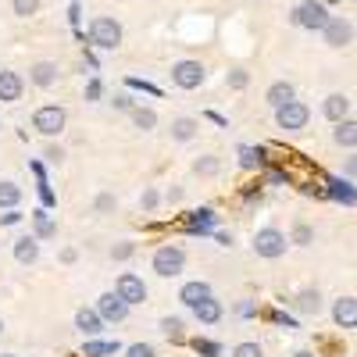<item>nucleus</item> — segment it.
<instances>
[{"label": "nucleus", "instance_id": "3c124183", "mask_svg": "<svg viewBox=\"0 0 357 357\" xmlns=\"http://www.w3.org/2000/svg\"><path fill=\"white\" fill-rule=\"evenodd\" d=\"M218 247H232V232H218Z\"/></svg>", "mask_w": 357, "mask_h": 357}, {"label": "nucleus", "instance_id": "7ed1b4c3", "mask_svg": "<svg viewBox=\"0 0 357 357\" xmlns=\"http://www.w3.org/2000/svg\"><path fill=\"white\" fill-rule=\"evenodd\" d=\"M89 43H93L97 50H118L122 47V25H118L114 18L100 15L89 22Z\"/></svg>", "mask_w": 357, "mask_h": 357}, {"label": "nucleus", "instance_id": "c756f323", "mask_svg": "<svg viewBox=\"0 0 357 357\" xmlns=\"http://www.w3.org/2000/svg\"><path fill=\"white\" fill-rule=\"evenodd\" d=\"M186 325H183V318H175V314H168V318H161V333L172 340V343H183L186 340Z\"/></svg>", "mask_w": 357, "mask_h": 357}, {"label": "nucleus", "instance_id": "bb28decb", "mask_svg": "<svg viewBox=\"0 0 357 357\" xmlns=\"http://www.w3.org/2000/svg\"><path fill=\"white\" fill-rule=\"evenodd\" d=\"M129 114H132V126H136L139 132L158 129V111H154V107H132Z\"/></svg>", "mask_w": 357, "mask_h": 357}, {"label": "nucleus", "instance_id": "9d476101", "mask_svg": "<svg viewBox=\"0 0 357 357\" xmlns=\"http://www.w3.org/2000/svg\"><path fill=\"white\" fill-rule=\"evenodd\" d=\"M97 314H100L104 321H114V325H118V321L129 318V304H126L118 293H104L100 301H97Z\"/></svg>", "mask_w": 357, "mask_h": 357}, {"label": "nucleus", "instance_id": "79ce46f5", "mask_svg": "<svg viewBox=\"0 0 357 357\" xmlns=\"http://www.w3.org/2000/svg\"><path fill=\"white\" fill-rule=\"evenodd\" d=\"M126 86H129V89H143V93H154V97L161 93L158 86H151V82H143V79H126Z\"/></svg>", "mask_w": 357, "mask_h": 357}, {"label": "nucleus", "instance_id": "a18cd8bd", "mask_svg": "<svg viewBox=\"0 0 357 357\" xmlns=\"http://www.w3.org/2000/svg\"><path fill=\"white\" fill-rule=\"evenodd\" d=\"M343 175H347V178H357V154H350V158L343 161Z\"/></svg>", "mask_w": 357, "mask_h": 357}, {"label": "nucleus", "instance_id": "ea45409f", "mask_svg": "<svg viewBox=\"0 0 357 357\" xmlns=\"http://www.w3.org/2000/svg\"><path fill=\"white\" fill-rule=\"evenodd\" d=\"M158 190H143V197H139V207H143V211H154V207H158Z\"/></svg>", "mask_w": 357, "mask_h": 357}, {"label": "nucleus", "instance_id": "864d4df0", "mask_svg": "<svg viewBox=\"0 0 357 357\" xmlns=\"http://www.w3.org/2000/svg\"><path fill=\"white\" fill-rule=\"evenodd\" d=\"M293 357H314V350H296Z\"/></svg>", "mask_w": 357, "mask_h": 357}, {"label": "nucleus", "instance_id": "a19ab883", "mask_svg": "<svg viewBox=\"0 0 357 357\" xmlns=\"http://www.w3.org/2000/svg\"><path fill=\"white\" fill-rule=\"evenodd\" d=\"M100 93H104V86H100V79L93 75V79L86 82V100H100Z\"/></svg>", "mask_w": 357, "mask_h": 357}, {"label": "nucleus", "instance_id": "c9c22d12", "mask_svg": "<svg viewBox=\"0 0 357 357\" xmlns=\"http://www.w3.org/2000/svg\"><path fill=\"white\" fill-rule=\"evenodd\" d=\"M132 254H136V243H129V240H126V243H114V247H111V261H129Z\"/></svg>", "mask_w": 357, "mask_h": 357}, {"label": "nucleus", "instance_id": "423d86ee", "mask_svg": "<svg viewBox=\"0 0 357 357\" xmlns=\"http://www.w3.org/2000/svg\"><path fill=\"white\" fill-rule=\"evenodd\" d=\"M65 122H68V114H65V107H57V104H43L33 114V129L40 136H61L65 132Z\"/></svg>", "mask_w": 357, "mask_h": 357}, {"label": "nucleus", "instance_id": "7c9ffc66", "mask_svg": "<svg viewBox=\"0 0 357 357\" xmlns=\"http://www.w3.org/2000/svg\"><path fill=\"white\" fill-rule=\"evenodd\" d=\"M193 172H197V175H204V178H211V175H218V172H222V161H218L215 154H204V158H197V161H193Z\"/></svg>", "mask_w": 357, "mask_h": 357}, {"label": "nucleus", "instance_id": "58836bf2", "mask_svg": "<svg viewBox=\"0 0 357 357\" xmlns=\"http://www.w3.org/2000/svg\"><path fill=\"white\" fill-rule=\"evenodd\" d=\"M93 207H97V215H111V211H114V197H111V193H100V197L93 200Z\"/></svg>", "mask_w": 357, "mask_h": 357}, {"label": "nucleus", "instance_id": "0eeeda50", "mask_svg": "<svg viewBox=\"0 0 357 357\" xmlns=\"http://www.w3.org/2000/svg\"><path fill=\"white\" fill-rule=\"evenodd\" d=\"M354 36H357V29H354V22H350V18H343V15H333V18H329V25L321 29V40L329 43L333 50L350 47V43H354Z\"/></svg>", "mask_w": 357, "mask_h": 357}, {"label": "nucleus", "instance_id": "a211bd4d", "mask_svg": "<svg viewBox=\"0 0 357 357\" xmlns=\"http://www.w3.org/2000/svg\"><path fill=\"white\" fill-rule=\"evenodd\" d=\"M207 296H211V286L200 282V279H193V282H186L183 289H178V301H183L186 307H197L200 301H207Z\"/></svg>", "mask_w": 357, "mask_h": 357}, {"label": "nucleus", "instance_id": "f8f14e48", "mask_svg": "<svg viewBox=\"0 0 357 357\" xmlns=\"http://www.w3.org/2000/svg\"><path fill=\"white\" fill-rule=\"evenodd\" d=\"M104 325L107 321L97 314V307H79L75 311V333H82V336H100Z\"/></svg>", "mask_w": 357, "mask_h": 357}, {"label": "nucleus", "instance_id": "1a4fd4ad", "mask_svg": "<svg viewBox=\"0 0 357 357\" xmlns=\"http://www.w3.org/2000/svg\"><path fill=\"white\" fill-rule=\"evenodd\" d=\"M114 293L132 307V304H143L146 301V282L136 272H122V275H118V282H114Z\"/></svg>", "mask_w": 357, "mask_h": 357}, {"label": "nucleus", "instance_id": "473e14b6", "mask_svg": "<svg viewBox=\"0 0 357 357\" xmlns=\"http://www.w3.org/2000/svg\"><path fill=\"white\" fill-rule=\"evenodd\" d=\"M193 350L200 354V357H222V343H215V340H193Z\"/></svg>", "mask_w": 357, "mask_h": 357}, {"label": "nucleus", "instance_id": "72a5a7b5", "mask_svg": "<svg viewBox=\"0 0 357 357\" xmlns=\"http://www.w3.org/2000/svg\"><path fill=\"white\" fill-rule=\"evenodd\" d=\"M11 11H15L18 18H33V15L40 11V0H11Z\"/></svg>", "mask_w": 357, "mask_h": 357}, {"label": "nucleus", "instance_id": "c85d7f7f", "mask_svg": "<svg viewBox=\"0 0 357 357\" xmlns=\"http://www.w3.org/2000/svg\"><path fill=\"white\" fill-rule=\"evenodd\" d=\"M296 311L318 314V311H321V293H318V289H304L301 296H296Z\"/></svg>", "mask_w": 357, "mask_h": 357}, {"label": "nucleus", "instance_id": "6e6552de", "mask_svg": "<svg viewBox=\"0 0 357 357\" xmlns=\"http://www.w3.org/2000/svg\"><path fill=\"white\" fill-rule=\"evenodd\" d=\"M172 82L178 89H200L207 82V68L200 61H175L172 65Z\"/></svg>", "mask_w": 357, "mask_h": 357}, {"label": "nucleus", "instance_id": "ddd939ff", "mask_svg": "<svg viewBox=\"0 0 357 357\" xmlns=\"http://www.w3.org/2000/svg\"><path fill=\"white\" fill-rule=\"evenodd\" d=\"M333 321L340 329H357V296H340L333 304Z\"/></svg>", "mask_w": 357, "mask_h": 357}, {"label": "nucleus", "instance_id": "39448f33", "mask_svg": "<svg viewBox=\"0 0 357 357\" xmlns=\"http://www.w3.org/2000/svg\"><path fill=\"white\" fill-rule=\"evenodd\" d=\"M307 122H311V107H307L304 100H296V97H293L289 104L275 107V126H279L282 132H304Z\"/></svg>", "mask_w": 357, "mask_h": 357}, {"label": "nucleus", "instance_id": "4c0bfd02", "mask_svg": "<svg viewBox=\"0 0 357 357\" xmlns=\"http://www.w3.org/2000/svg\"><path fill=\"white\" fill-rule=\"evenodd\" d=\"M225 82H229L232 89H247V82H250V75H247L243 68H232V72L225 75Z\"/></svg>", "mask_w": 357, "mask_h": 357}, {"label": "nucleus", "instance_id": "f704fd0d", "mask_svg": "<svg viewBox=\"0 0 357 357\" xmlns=\"http://www.w3.org/2000/svg\"><path fill=\"white\" fill-rule=\"evenodd\" d=\"M232 357H264V350H261V343L247 340V343H236L232 347Z\"/></svg>", "mask_w": 357, "mask_h": 357}, {"label": "nucleus", "instance_id": "4468645a", "mask_svg": "<svg viewBox=\"0 0 357 357\" xmlns=\"http://www.w3.org/2000/svg\"><path fill=\"white\" fill-rule=\"evenodd\" d=\"M57 75H61V68H57V61H36L33 68H29V82L40 86V89H50L57 82Z\"/></svg>", "mask_w": 357, "mask_h": 357}, {"label": "nucleus", "instance_id": "dca6fc26", "mask_svg": "<svg viewBox=\"0 0 357 357\" xmlns=\"http://www.w3.org/2000/svg\"><path fill=\"white\" fill-rule=\"evenodd\" d=\"M190 311H193V318H197L200 325H218L222 314H225V311H222V301H215V293L207 296V301H200L197 307H190Z\"/></svg>", "mask_w": 357, "mask_h": 357}, {"label": "nucleus", "instance_id": "2f4dec72", "mask_svg": "<svg viewBox=\"0 0 357 357\" xmlns=\"http://www.w3.org/2000/svg\"><path fill=\"white\" fill-rule=\"evenodd\" d=\"M289 243H296V247H311V243H314V229L304 225V222H296V225H293V236H289Z\"/></svg>", "mask_w": 357, "mask_h": 357}, {"label": "nucleus", "instance_id": "393cba45", "mask_svg": "<svg viewBox=\"0 0 357 357\" xmlns=\"http://www.w3.org/2000/svg\"><path fill=\"white\" fill-rule=\"evenodd\" d=\"M197 129H200V126H197V118H175L168 132H172L175 143H190V139L197 136Z\"/></svg>", "mask_w": 357, "mask_h": 357}, {"label": "nucleus", "instance_id": "4be33fe9", "mask_svg": "<svg viewBox=\"0 0 357 357\" xmlns=\"http://www.w3.org/2000/svg\"><path fill=\"white\" fill-rule=\"evenodd\" d=\"M118 350H122V343H107V340H93V336H89L86 343H82V357H111V354H118Z\"/></svg>", "mask_w": 357, "mask_h": 357}, {"label": "nucleus", "instance_id": "412c9836", "mask_svg": "<svg viewBox=\"0 0 357 357\" xmlns=\"http://www.w3.org/2000/svg\"><path fill=\"white\" fill-rule=\"evenodd\" d=\"M296 97V89H293V82H272V86H268V93H264V100L268 104H272V107H282V104H289Z\"/></svg>", "mask_w": 357, "mask_h": 357}, {"label": "nucleus", "instance_id": "37998d69", "mask_svg": "<svg viewBox=\"0 0 357 357\" xmlns=\"http://www.w3.org/2000/svg\"><path fill=\"white\" fill-rule=\"evenodd\" d=\"M236 314H240V318H254L257 314V304L254 301H240V304H236Z\"/></svg>", "mask_w": 357, "mask_h": 357}, {"label": "nucleus", "instance_id": "e433bc0d", "mask_svg": "<svg viewBox=\"0 0 357 357\" xmlns=\"http://www.w3.org/2000/svg\"><path fill=\"white\" fill-rule=\"evenodd\" d=\"M126 357H158V350L151 343H129L126 347Z\"/></svg>", "mask_w": 357, "mask_h": 357}, {"label": "nucleus", "instance_id": "c03bdc74", "mask_svg": "<svg viewBox=\"0 0 357 357\" xmlns=\"http://www.w3.org/2000/svg\"><path fill=\"white\" fill-rule=\"evenodd\" d=\"M111 104H114L118 111H132V97H129V93H118V97H114Z\"/></svg>", "mask_w": 357, "mask_h": 357}, {"label": "nucleus", "instance_id": "2eb2a0df", "mask_svg": "<svg viewBox=\"0 0 357 357\" xmlns=\"http://www.w3.org/2000/svg\"><path fill=\"white\" fill-rule=\"evenodd\" d=\"M321 114L329 118L333 126L343 122V118H350V97L347 93H329V97H325V104H321Z\"/></svg>", "mask_w": 357, "mask_h": 357}, {"label": "nucleus", "instance_id": "f03ea898", "mask_svg": "<svg viewBox=\"0 0 357 357\" xmlns=\"http://www.w3.org/2000/svg\"><path fill=\"white\" fill-rule=\"evenodd\" d=\"M254 254L257 257H268V261H275V257H282L286 254V247H289V240H286V232L282 229H275V225H264V229H257L254 232Z\"/></svg>", "mask_w": 357, "mask_h": 357}, {"label": "nucleus", "instance_id": "20e7f679", "mask_svg": "<svg viewBox=\"0 0 357 357\" xmlns=\"http://www.w3.org/2000/svg\"><path fill=\"white\" fill-rule=\"evenodd\" d=\"M329 8L321 4V0H304V4H296L293 8V25H301L307 29V33H321L325 25H329Z\"/></svg>", "mask_w": 357, "mask_h": 357}, {"label": "nucleus", "instance_id": "603ef678", "mask_svg": "<svg viewBox=\"0 0 357 357\" xmlns=\"http://www.w3.org/2000/svg\"><path fill=\"white\" fill-rule=\"evenodd\" d=\"M275 321H279V325H286V329H296V321H293V318H286V314H275Z\"/></svg>", "mask_w": 357, "mask_h": 357}, {"label": "nucleus", "instance_id": "8fccbe9b", "mask_svg": "<svg viewBox=\"0 0 357 357\" xmlns=\"http://www.w3.org/2000/svg\"><path fill=\"white\" fill-rule=\"evenodd\" d=\"M165 200H168V204H178V200H183V186H172V190L165 193Z\"/></svg>", "mask_w": 357, "mask_h": 357}, {"label": "nucleus", "instance_id": "5701e85b", "mask_svg": "<svg viewBox=\"0 0 357 357\" xmlns=\"http://www.w3.org/2000/svg\"><path fill=\"white\" fill-rule=\"evenodd\" d=\"M333 143H336V146H357V122H354V118H343V122H336Z\"/></svg>", "mask_w": 357, "mask_h": 357}, {"label": "nucleus", "instance_id": "f257e3e1", "mask_svg": "<svg viewBox=\"0 0 357 357\" xmlns=\"http://www.w3.org/2000/svg\"><path fill=\"white\" fill-rule=\"evenodd\" d=\"M151 268H154L161 279H178V275L186 272V250H183V247H175V243H165V247L154 250Z\"/></svg>", "mask_w": 357, "mask_h": 357}, {"label": "nucleus", "instance_id": "b1692460", "mask_svg": "<svg viewBox=\"0 0 357 357\" xmlns=\"http://www.w3.org/2000/svg\"><path fill=\"white\" fill-rule=\"evenodd\" d=\"M18 204H22V186L11 178H0V211H11Z\"/></svg>", "mask_w": 357, "mask_h": 357}, {"label": "nucleus", "instance_id": "6ab92c4d", "mask_svg": "<svg viewBox=\"0 0 357 357\" xmlns=\"http://www.w3.org/2000/svg\"><path fill=\"white\" fill-rule=\"evenodd\" d=\"M215 222H218V215L211 211V207H197V211L190 215V232L193 236H207L215 229Z\"/></svg>", "mask_w": 357, "mask_h": 357}, {"label": "nucleus", "instance_id": "f3484780", "mask_svg": "<svg viewBox=\"0 0 357 357\" xmlns=\"http://www.w3.org/2000/svg\"><path fill=\"white\" fill-rule=\"evenodd\" d=\"M11 250H15L18 264H36L40 261V240H36V236H18Z\"/></svg>", "mask_w": 357, "mask_h": 357}, {"label": "nucleus", "instance_id": "9b49d317", "mask_svg": "<svg viewBox=\"0 0 357 357\" xmlns=\"http://www.w3.org/2000/svg\"><path fill=\"white\" fill-rule=\"evenodd\" d=\"M22 89H25V79L18 72L0 68V104H18L22 100Z\"/></svg>", "mask_w": 357, "mask_h": 357}, {"label": "nucleus", "instance_id": "49530a36", "mask_svg": "<svg viewBox=\"0 0 357 357\" xmlns=\"http://www.w3.org/2000/svg\"><path fill=\"white\" fill-rule=\"evenodd\" d=\"M47 161H54V165H61L65 161V151H61V146H47V154H43Z\"/></svg>", "mask_w": 357, "mask_h": 357}, {"label": "nucleus", "instance_id": "aec40b11", "mask_svg": "<svg viewBox=\"0 0 357 357\" xmlns=\"http://www.w3.org/2000/svg\"><path fill=\"white\" fill-rule=\"evenodd\" d=\"M325 193H329L336 204H343V207H354L357 204V190L347 183V178H329V190H325Z\"/></svg>", "mask_w": 357, "mask_h": 357}, {"label": "nucleus", "instance_id": "5fc2aeb1", "mask_svg": "<svg viewBox=\"0 0 357 357\" xmlns=\"http://www.w3.org/2000/svg\"><path fill=\"white\" fill-rule=\"evenodd\" d=\"M0 333H4V318H0Z\"/></svg>", "mask_w": 357, "mask_h": 357}, {"label": "nucleus", "instance_id": "a878e982", "mask_svg": "<svg viewBox=\"0 0 357 357\" xmlns=\"http://www.w3.org/2000/svg\"><path fill=\"white\" fill-rule=\"evenodd\" d=\"M33 225H36V240H54V236H57V225H54V218L47 215V207L33 211Z\"/></svg>", "mask_w": 357, "mask_h": 357}, {"label": "nucleus", "instance_id": "6e6d98bb", "mask_svg": "<svg viewBox=\"0 0 357 357\" xmlns=\"http://www.w3.org/2000/svg\"><path fill=\"white\" fill-rule=\"evenodd\" d=\"M0 357H15V354H0Z\"/></svg>", "mask_w": 357, "mask_h": 357}, {"label": "nucleus", "instance_id": "cd10ccee", "mask_svg": "<svg viewBox=\"0 0 357 357\" xmlns=\"http://www.w3.org/2000/svg\"><path fill=\"white\" fill-rule=\"evenodd\" d=\"M240 165H243L247 172L261 168V165H264V146H250V143H243V146H240Z\"/></svg>", "mask_w": 357, "mask_h": 357}, {"label": "nucleus", "instance_id": "09e8293b", "mask_svg": "<svg viewBox=\"0 0 357 357\" xmlns=\"http://www.w3.org/2000/svg\"><path fill=\"white\" fill-rule=\"evenodd\" d=\"M22 222V215H18V207H11L8 215H0V225H18Z\"/></svg>", "mask_w": 357, "mask_h": 357}, {"label": "nucleus", "instance_id": "de8ad7c7", "mask_svg": "<svg viewBox=\"0 0 357 357\" xmlns=\"http://www.w3.org/2000/svg\"><path fill=\"white\" fill-rule=\"evenodd\" d=\"M282 183H289V178H286V172H268V186H282Z\"/></svg>", "mask_w": 357, "mask_h": 357}]
</instances>
